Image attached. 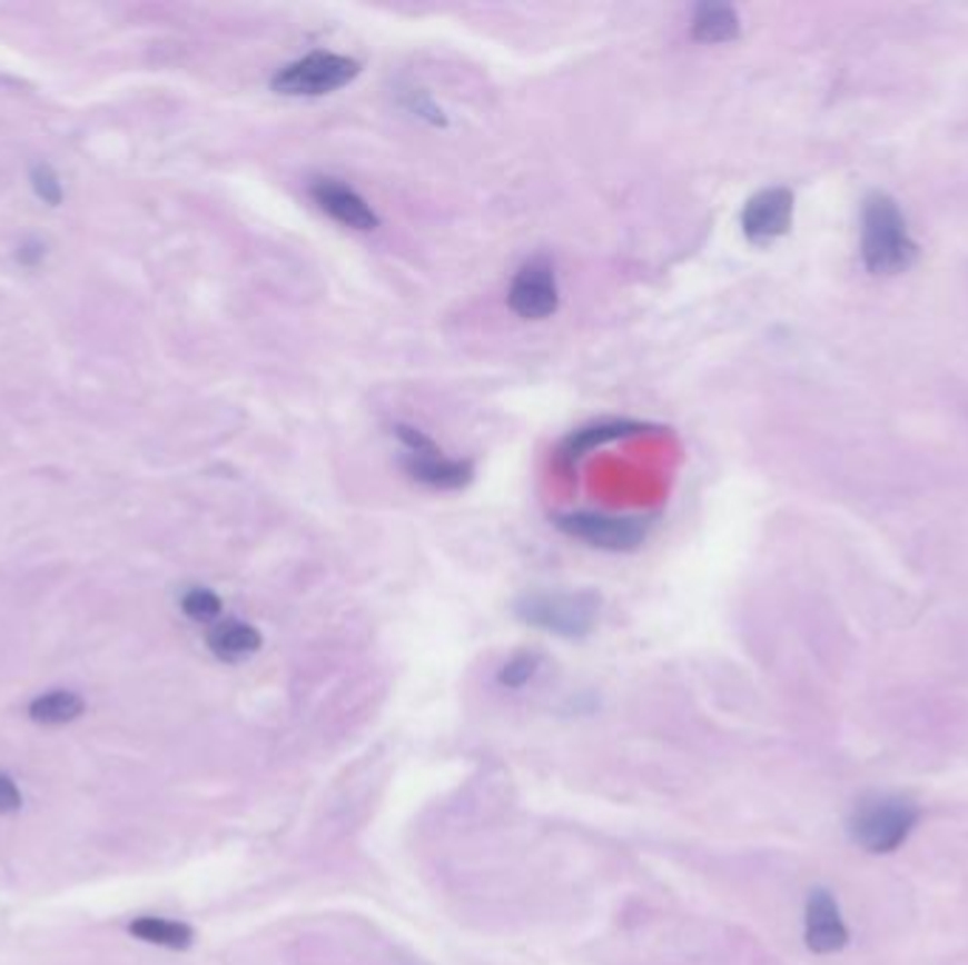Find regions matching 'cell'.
<instances>
[{
    "instance_id": "7",
    "label": "cell",
    "mask_w": 968,
    "mask_h": 965,
    "mask_svg": "<svg viewBox=\"0 0 968 965\" xmlns=\"http://www.w3.org/2000/svg\"><path fill=\"white\" fill-rule=\"evenodd\" d=\"M510 309L524 320H546L559 311V280L553 263L533 258L515 272L507 292Z\"/></svg>"
},
{
    "instance_id": "1",
    "label": "cell",
    "mask_w": 968,
    "mask_h": 965,
    "mask_svg": "<svg viewBox=\"0 0 968 965\" xmlns=\"http://www.w3.org/2000/svg\"><path fill=\"white\" fill-rule=\"evenodd\" d=\"M863 263L876 275H898L912 267L918 247L909 238L907 218L889 196L872 193L863 205Z\"/></svg>"
},
{
    "instance_id": "17",
    "label": "cell",
    "mask_w": 968,
    "mask_h": 965,
    "mask_svg": "<svg viewBox=\"0 0 968 965\" xmlns=\"http://www.w3.org/2000/svg\"><path fill=\"white\" fill-rule=\"evenodd\" d=\"M541 666V657L539 654H515L513 660H507V666L502 668V674H498V683L507 685V688H522V685H527L530 679L535 677V671H539Z\"/></svg>"
},
{
    "instance_id": "19",
    "label": "cell",
    "mask_w": 968,
    "mask_h": 965,
    "mask_svg": "<svg viewBox=\"0 0 968 965\" xmlns=\"http://www.w3.org/2000/svg\"><path fill=\"white\" fill-rule=\"evenodd\" d=\"M20 802H23V796H20L18 785H14L12 778L0 773V816H3V813H14V809L20 807Z\"/></svg>"
},
{
    "instance_id": "8",
    "label": "cell",
    "mask_w": 968,
    "mask_h": 965,
    "mask_svg": "<svg viewBox=\"0 0 968 965\" xmlns=\"http://www.w3.org/2000/svg\"><path fill=\"white\" fill-rule=\"evenodd\" d=\"M793 225V193L788 187H768L751 196L742 210V232L751 243H770Z\"/></svg>"
},
{
    "instance_id": "15",
    "label": "cell",
    "mask_w": 968,
    "mask_h": 965,
    "mask_svg": "<svg viewBox=\"0 0 968 965\" xmlns=\"http://www.w3.org/2000/svg\"><path fill=\"white\" fill-rule=\"evenodd\" d=\"M131 934H137L139 941L165 948H187L192 943L190 926L176 921H165V917H139V921L131 923Z\"/></svg>"
},
{
    "instance_id": "18",
    "label": "cell",
    "mask_w": 968,
    "mask_h": 965,
    "mask_svg": "<svg viewBox=\"0 0 968 965\" xmlns=\"http://www.w3.org/2000/svg\"><path fill=\"white\" fill-rule=\"evenodd\" d=\"M31 185H34V190H38V196L43 201H49V205H57L62 196V187L60 181H57V176L51 173L49 168H38L34 170V176H31Z\"/></svg>"
},
{
    "instance_id": "10",
    "label": "cell",
    "mask_w": 968,
    "mask_h": 965,
    "mask_svg": "<svg viewBox=\"0 0 968 965\" xmlns=\"http://www.w3.org/2000/svg\"><path fill=\"white\" fill-rule=\"evenodd\" d=\"M804 941L807 948L816 954H836L850 943V928L841 917L832 892L813 889L807 897Z\"/></svg>"
},
{
    "instance_id": "3",
    "label": "cell",
    "mask_w": 968,
    "mask_h": 965,
    "mask_svg": "<svg viewBox=\"0 0 968 965\" xmlns=\"http://www.w3.org/2000/svg\"><path fill=\"white\" fill-rule=\"evenodd\" d=\"M601 600L592 591H533L515 604V617L561 637H586L597 623Z\"/></svg>"
},
{
    "instance_id": "16",
    "label": "cell",
    "mask_w": 968,
    "mask_h": 965,
    "mask_svg": "<svg viewBox=\"0 0 968 965\" xmlns=\"http://www.w3.org/2000/svg\"><path fill=\"white\" fill-rule=\"evenodd\" d=\"M181 611H185L190 620L213 623L218 620V615H221V598H218L213 589L196 586V589L185 591V598H181Z\"/></svg>"
},
{
    "instance_id": "11",
    "label": "cell",
    "mask_w": 968,
    "mask_h": 965,
    "mask_svg": "<svg viewBox=\"0 0 968 965\" xmlns=\"http://www.w3.org/2000/svg\"><path fill=\"white\" fill-rule=\"evenodd\" d=\"M640 430H645V425L626 422V419H623V422H597V425H586V428H577L575 434L566 436L564 445L559 448L561 467H564V470H572V467L584 459L590 450L615 442V439H623V436H634L640 434Z\"/></svg>"
},
{
    "instance_id": "12",
    "label": "cell",
    "mask_w": 968,
    "mask_h": 965,
    "mask_svg": "<svg viewBox=\"0 0 968 965\" xmlns=\"http://www.w3.org/2000/svg\"><path fill=\"white\" fill-rule=\"evenodd\" d=\"M207 646L224 663H241L261 648V631L244 620H221L207 635Z\"/></svg>"
},
{
    "instance_id": "2",
    "label": "cell",
    "mask_w": 968,
    "mask_h": 965,
    "mask_svg": "<svg viewBox=\"0 0 968 965\" xmlns=\"http://www.w3.org/2000/svg\"><path fill=\"white\" fill-rule=\"evenodd\" d=\"M920 822V807L907 796H876L852 809L847 833L872 855H889L907 844Z\"/></svg>"
},
{
    "instance_id": "14",
    "label": "cell",
    "mask_w": 968,
    "mask_h": 965,
    "mask_svg": "<svg viewBox=\"0 0 968 965\" xmlns=\"http://www.w3.org/2000/svg\"><path fill=\"white\" fill-rule=\"evenodd\" d=\"M86 703H82L80 694L75 692H49L43 697H38L29 705V716L34 723L43 725H62L71 723L82 714Z\"/></svg>"
},
{
    "instance_id": "5",
    "label": "cell",
    "mask_w": 968,
    "mask_h": 965,
    "mask_svg": "<svg viewBox=\"0 0 968 965\" xmlns=\"http://www.w3.org/2000/svg\"><path fill=\"white\" fill-rule=\"evenodd\" d=\"M399 445L405 448L403 467L414 481L434 490H462L473 481V465L467 459H447L428 436L411 425L394 428Z\"/></svg>"
},
{
    "instance_id": "4",
    "label": "cell",
    "mask_w": 968,
    "mask_h": 965,
    "mask_svg": "<svg viewBox=\"0 0 968 965\" xmlns=\"http://www.w3.org/2000/svg\"><path fill=\"white\" fill-rule=\"evenodd\" d=\"M360 74V62L335 51H312L275 71L273 91L284 97H323Z\"/></svg>"
},
{
    "instance_id": "9",
    "label": "cell",
    "mask_w": 968,
    "mask_h": 965,
    "mask_svg": "<svg viewBox=\"0 0 968 965\" xmlns=\"http://www.w3.org/2000/svg\"><path fill=\"white\" fill-rule=\"evenodd\" d=\"M309 196L326 216L335 218L337 225L348 227V230L368 232L379 227V216L374 212V207L354 187L343 185L340 179H315L309 185Z\"/></svg>"
},
{
    "instance_id": "13",
    "label": "cell",
    "mask_w": 968,
    "mask_h": 965,
    "mask_svg": "<svg viewBox=\"0 0 968 965\" xmlns=\"http://www.w3.org/2000/svg\"><path fill=\"white\" fill-rule=\"evenodd\" d=\"M691 34L700 43H728L739 34V14L728 3H702L691 20Z\"/></svg>"
},
{
    "instance_id": "6",
    "label": "cell",
    "mask_w": 968,
    "mask_h": 965,
    "mask_svg": "<svg viewBox=\"0 0 968 965\" xmlns=\"http://www.w3.org/2000/svg\"><path fill=\"white\" fill-rule=\"evenodd\" d=\"M555 527L586 547L606 549V553H632L645 541L652 521L649 518L603 516V513H564L555 518Z\"/></svg>"
}]
</instances>
